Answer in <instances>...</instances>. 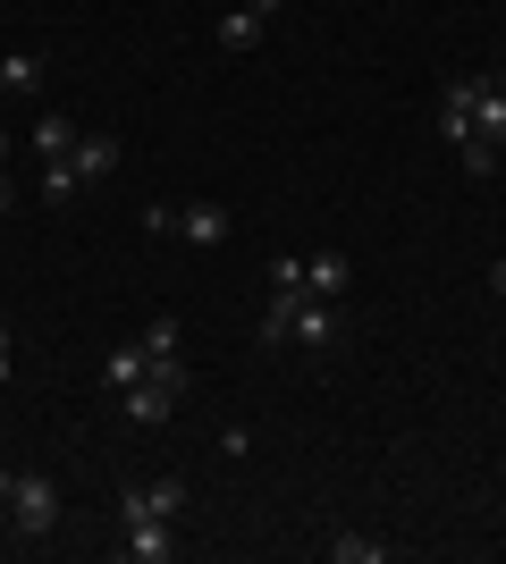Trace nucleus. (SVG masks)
<instances>
[{"mask_svg":"<svg viewBox=\"0 0 506 564\" xmlns=\"http://www.w3.org/2000/svg\"><path fill=\"white\" fill-rule=\"evenodd\" d=\"M119 531H127V556H136V564H169V556H177V522H169V514H119Z\"/></svg>","mask_w":506,"mask_h":564,"instance_id":"nucleus-3","label":"nucleus"},{"mask_svg":"<svg viewBox=\"0 0 506 564\" xmlns=\"http://www.w3.org/2000/svg\"><path fill=\"white\" fill-rule=\"evenodd\" d=\"M144 371H152V354L136 346V337H127V346L110 354V362H101V388H110V397H127V388H136V379H144Z\"/></svg>","mask_w":506,"mask_h":564,"instance_id":"nucleus-11","label":"nucleus"},{"mask_svg":"<svg viewBox=\"0 0 506 564\" xmlns=\"http://www.w3.org/2000/svg\"><path fill=\"white\" fill-rule=\"evenodd\" d=\"M177 337H186V329H177L169 312H152V321H144V337H136V346H144L152 362H169V354H177Z\"/></svg>","mask_w":506,"mask_h":564,"instance_id":"nucleus-16","label":"nucleus"},{"mask_svg":"<svg viewBox=\"0 0 506 564\" xmlns=\"http://www.w3.org/2000/svg\"><path fill=\"white\" fill-rule=\"evenodd\" d=\"M9 212H18V186H9V177H0V219H9Z\"/></svg>","mask_w":506,"mask_h":564,"instance_id":"nucleus-19","label":"nucleus"},{"mask_svg":"<svg viewBox=\"0 0 506 564\" xmlns=\"http://www.w3.org/2000/svg\"><path fill=\"white\" fill-rule=\"evenodd\" d=\"M0 169H9V135H0Z\"/></svg>","mask_w":506,"mask_h":564,"instance_id":"nucleus-23","label":"nucleus"},{"mask_svg":"<svg viewBox=\"0 0 506 564\" xmlns=\"http://www.w3.org/2000/svg\"><path fill=\"white\" fill-rule=\"evenodd\" d=\"M177 228H186V245H203V253H219V245H228V228H237V219L219 212V203H186V212H177Z\"/></svg>","mask_w":506,"mask_h":564,"instance_id":"nucleus-8","label":"nucleus"},{"mask_svg":"<svg viewBox=\"0 0 506 564\" xmlns=\"http://www.w3.org/2000/svg\"><path fill=\"white\" fill-rule=\"evenodd\" d=\"M177 397H186V354H169V362H152L144 379H136V388H127L119 397V413L136 430H161L169 413H177Z\"/></svg>","mask_w":506,"mask_h":564,"instance_id":"nucleus-1","label":"nucleus"},{"mask_svg":"<svg viewBox=\"0 0 506 564\" xmlns=\"http://www.w3.org/2000/svg\"><path fill=\"white\" fill-rule=\"evenodd\" d=\"M0 94H43V51H0Z\"/></svg>","mask_w":506,"mask_h":564,"instance_id":"nucleus-12","label":"nucleus"},{"mask_svg":"<svg viewBox=\"0 0 506 564\" xmlns=\"http://www.w3.org/2000/svg\"><path fill=\"white\" fill-rule=\"evenodd\" d=\"M85 194V177H76V161L60 152V161H43V203H76Z\"/></svg>","mask_w":506,"mask_h":564,"instance_id":"nucleus-14","label":"nucleus"},{"mask_svg":"<svg viewBox=\"0 0 506 564\" xmlns=\"http://www.w3.org/2000/svg\"><path fill=\"white\" fill-rule=\"evenodd\" d=\"M119 514H186V480H144V489H119Z\"/></svg>","mask_w":506,"mask_h":564,"instance_id":"nucleus-6","label":"nucleus"},{"mask_svg":"<svg viewBox=\"0 0 506 564\" xmlns=\"http://www.w3.org/2000/svg\"><path fill=\"white\" fill-rule=\"evenodd\" d=\"M245 9H254V18H279V9H288V0H245Z\"/></svg>","mask_w":506,"mask_h":564,"instance_id":"nucleus-18","label":"nucleus"},{"mask_svg":"<svg viewBox=\"0 0 506 564\" xmlns=\"http://www.w3.org/2000/svg\"><path fill=\"white\" fill-rule=\"evenodd\" d=\"M355 286V261L346 253H304V295H321V304H337Z\"/></svg>","mask_w":506,"mask_h":564,"instance_id":"nucleus-7","label":"nucleus"},{"mask_svg":"<svg viewBox=\"0 0 506 564\" xmlns=\"http://www.w3.org/2000/svg\"><path fill=\"white\" fill-rule=\"evenodd\" d=\"M262 34H270V18H254V9H228V18H219V43L228 51H254Z\"/></svg>","mask_w":506,"mask_h":564,"instance_id":"nucleus-13","label":"nucleus"},{"mask_svg":"<svg viewBox=\"0 0 506 564\" xmlns=\"http://www.w3.org/2000/svg\"><path fill=\"white\" fill-rule=\"evenodd\" d=\"M25 135H34V152H43V161H60V152H76V135H85V127H76L68 110H43Z\"/></svg>","mask_w":506,"mask_h":564,"instance_id":"nucleus-9","label":"nucleus"},{"mask_svg":"<svg viewBox=\"0 0 506 564\" xmlns=\"http://www.w3.org/2000/svg\"><path fill=\"white\" fill-rule=\"evenodd\" d=\"M489 286H498V295H506V261H489Z\"/></svg>","mask_w":506,"mask_h":564,"instance_id":"nucleus-22","label":"nucleus"},{"mask_svg":"<svg viewBox=\"0 0 506 564\" xmlns=\"http://www.w3.org/2000/svg\"><path fill=\"white\" fill-rule=\"evenodd\" d=\"M473 143H489V152L506 143V76L498 68H473Z\"/></svg>","mask_w":506,"mask_h":564,"instance_id":"nucleus-4","label":"nucleus"},{"mask_svg":"<svg viewBox=\"0 0 506 564\" xmlns=\"http://www.w3.org/2000/svg\"><path fill=\"white\" fill-rule=\"evenodd\" d=\"M9 489H18V471H9V464H0V506H9Z\"/></svg>","mask_w":506,"mask_h":564,"instance_id":"nucleus-20","label":"nucleus"},{"mask_svg":"<svg viewBox=\"0 0 506 564\" xmlns=\"http://www.w3.org/2000/svg\"><path fill=\"white\" fill-rule=\"evenodd\" d=\"M9 522H18L25 540H43L51 522H60V489H51V471H18V489H9Z\"/></svg>","mask_w":506,"mask_h":564,"instance_id":"nucleus-2","label":"nucleus"},{"mask_svg":"<svg viewBox=\"0 0 506 564\" xmlns=\"http://www.w3.org/2000/svg\"><path fill=\"white\" fill-rule=\"evenodd\" d=\"M330 564H388V547L363 540V531H337V540H330Z\"/></svg>","mask_w":506,"mask_h":564,"instance_id":"nucleus-15","label":"nucleus"},{"mask_svg":"<svg viewBox=\"0 0 506 564\" xmlns=\"http://www.w3.org/2000/svg\"><path fill=\"white\" fill-rule=\"evenodd\" d=\"M0 388H9V329H0Z\"/></svg>","mask_w":506,"mask_h":564,"instance_id":"nucleus-21","label":"nucleus"},{"mask_svg":"<svg viewBox=\"0 0 506 564\" xmlns=\"http://www.w3.org/2000/svg\"><path fill=\"white\" fill-rule=\"evenodd\" d=\"M76 177H85V186H94V177H110V169H119V135H76Z\"/></svg>","mask_w":506,"mask_h":564,"instance_id":"nucleus-10","label":"nucleus"},{"mask_svg":"<svg viewBox=\"0 0 506 564\" xmlns=\"http://www.w3.org/2000/svg\"><path fill=\"white\" fill-rule=\"evenodd\" d=\"M288 346H337V304H321V295H295V329H288Z\"/></svg>","mask_w":506,"mask_h":564,"instance_id":"nucleus-5","label":"nucleus"},{"mask_svg":"<svg viewBox=\"0 0 506 564\" xmlns=\"http://www.w3.org/2000/svg\"><path fill=\"white\" fill-rule=\"evenodd\" d=\"M270 286H304V253H270Z\"/></svg>","mask_w":506,"mask_h":564,"instance_id":"nucleus-17","label":"nucleus"}]
</instances>
